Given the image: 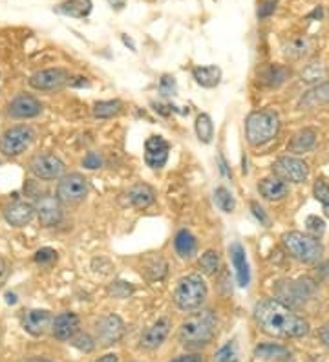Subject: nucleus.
I'll return each instance as SVG.
<instances>
[{
	"label": "nucleus",
	"instance_id": "32",
	"mask_svg": "<svg viewBox=\"0 0 329 362\" xmlns=\"http://www.w3.org/2000/svg\"><path fill=\"white\" fill-rule=\"evenodd\" d=\"M146 269L145 273H148L152 280H161L167 274V264H164L161 258H151L146 260Z\"/></svg>",
	"mask_w": 329,
	"mask_h": 362
},
{
	"label": "nucleus",
	"instance_id": "50",
	"mask_svg": "<svg viewBox=\"0 0 329 362\" xmlns=\"http://www.w3.org/2000/svg\"><path fill=\"white\" fill-rule=\"evenodd\" d=\"M112 6H116L117 10H121L123 6H125V0H108Z\"/></svg>",
	"mask_w": 329,
	"mask_h": 362
},
{
	"label": "nucleus",
	"instance_id": "45",
	"mask_svg": "<svg viewBox=\"0 0 329 362\" xmlns=\"http://www.w3.org/2000/svg\"><path fill=\"white\" fill-rule=\"evenodd\" d=\"M319 337H320V340H322V344L329 347V324H326L324 328L320 329Z\"/></svg>",
	"mask_w": 329,
	"mask_h": 362
},
{
	"label": "nucleus",
	"instance_id": "40",
	"mask_svg": "<svg viewBox=\"0 0 329 362\" xmlns=\"http://www.w3.org/2000/svg\"><path fill=\"white\" fill-rule=\"evenodd\" d=\"M305 226H307V229L311 230V233H315L316 236L322 235L326 229V223L324 220H320L319 216H309L307 220H305Z\"/></svg>",
	"mask_w": 329,
	"mask_h": 362
},
{
	"label": "nucleus",
	"instance_id": "8",
	"mask_svg": "<svg viewBox=\"0 0 329 362\" xmlns=\"http://www.w3.org/2000/svg\"><path fill=\"white\" fill-rule=\"evenodd\" d=\"M88 194V181L81 174H68L59 181L57 198L63 203H79L86 198Z\"/></svg>",
	"mask_w": 329,
	"mask_h": 362
},
{
	"label": "nucleus",
	"instance_id": "28",
	"mask_svg": "<svg viewBox=\"0 0 329 362\" xmlns=\"http://www.w3.org/2000/svg\"><path fill=\"white\" fill-rule=\"evenodd\" d=\"M121 110L123 103L117 101V99H114V101H99V103L93 104V116L97 119H110L117 116Z\"/></svg>",
	"mask_w": 329,
	"mask_h": 362
},
{
	"label": "nucleus",
	"instance_id": "31",
	"mask_svg": "<svg viewBox=\"0 0 329 362\" xmlns=\"http://www.w3.org/2000/svg\"><path fill=\"white\" fill-rule=\"evenodd\" d=\"M214 200H216V205H218L223 212H233L234 207H236L233 194H231L225 187L216 189V192H214Z\"/></svg>",
	"mask_w": 329,
	"mask_h": 362
},
{
	"label": "nucleus",
	"instance_id": "3",
	"mask_svg": "<svg viewBox=\"0 0 329 362\" xmlns=\"http://www.w3.org/2000/svg\"><path fill=\"white\" fill-rule=\"evenodd\" d=\"M278 128H280V119L275 112L271 110L252 112L245 123L247 141L251 143L252 147H261L275 139Z\"/></svg>",
	"mask_w": 329,
	"mask_h": 362
},
{
	"label": "nucleus",
	"instance_id": "14",
	"mask_svg": "<svg viewBox=\"0 0 329 362\" xmlns=\"http://www.w3.org/2000/svg\"><path fill=\"white\" fill-rule=\"evenodd\" d=\"M79 328H81V320L72 311H64V313L57 315L54 318V324H52V331H54V337L57 340H72L79 333Z\"/></svg>",
	"mask_w": 329,
	"mask_h": 362
},
{
	"label": "nucleus",
	"instance_id": "6",
	"mask_svg": "<svg viewBox=\"0 0 329 362\" xmlns=\"http://www.w3.org/2000/svg\"><path fill=\"white\" fill-rule=\"evenodd\" d=\"M35 132L26 125H19V127H11L10 130H6L2 139H0V152L8 157L20 156L26 148L33 141Z\"/></svg>",
	"mask_w": 329,
	"mask_h": 362
},
{
	"label": "nucleus",
	"instance_id": "4",
	"mask_svg": "<svg viewBox=\"0 0 329 362\" xmlns=\"http://www.w3.org/2000/svg\"><path fill=\"white\" fill-rule=\"evenodd\" d=\"M282 244L291 256L304 264H315L324 255V247L315 236L304 235L298 230H291L282 236Z\"/></svg>",
	"mask_w": 329,
	"mask_h": 362
},
{
	"label": "nucleus",
	"instance_id": "22",
	"mask_svg": "<svg viewBox=\"0 0 329 362\" xmlns=\"http://www.w3.org/2000/svg\"><path fill=\"white\" fill-rule=\"evenodd\" d=\"M258 191H260V194L266 200H271V201H278L282 200V198L287 196V183L286 181L278 180V178H267V180H263L258 185Z\"/></svg>",
	"mask_w": 329,
	"mask_h": 362
},
{
	"label": "nucleus",
	"instance_id": "12",
	"mask_svg": "<svg viewBox=\"0 0 329 362\" xmlns=\"http://www.w3.org/2000/svg\"><path fill=\"white\" fill-rule=\"evenodd\" d=\"M35 211L39 216L40 226L44 227H54L61 223L63 220V209H61V200L49 194H44L35 203Z\"/></svg>",
	"mask_w": 329,
	"mask_h": 362
},
{
	"label": "nucleus",
	"instance_id": "34",
	"mask_svg": "<svg viewBox=\"0 0 329 362\" xmlns=\"http://www.w3.org/2000/svg\"><path fill=\"white\" fill-rule=\"evenodd\" d=\"M72 346L77 347L79 352L90 353V352H93L95 343H93V338L90 337V335H86V333H77V335L72 338Z\"/></svg>",
	"mask_w": 329,
	"mask_h": 362
},
{
	"label": "nucleus",
	"instance_id": "24",
	"mask_svg": "<svg viewBox=\"0 0 329 362\" xmlns=\"http://www.w3.org/2000/svg\"><path fill=\"white\" fill-rule=\"evenodd\" d=\"M328 103H329V81L328 83L319 84V86H315V88H311L309 92L304 93V97L300 99L302 108H315Z\"/></svg>",
	"mask_w": 329,
	"mask_h": 362
},
{
	"label": "nucleus",
	"instance_id": "15",
	"mask_svg": "<svg viewBox=\"0 0 329 362\" xmlns=\"http://www.w3.org/2000/svg\"><path fill=\"white\" fill-rule=\"evenodd\" d=\"M43 110V104H40L39 99H35L33 95H17L10 103V116L15 119H29L37 118Z\"/></svg>",
	"mask_w": 329,
	"mask_h": 362
},
{
	"label": "nucleus",
	"instance_id": "43",
	"mask_svg": "<svg viewBox=\"0 0 329 362\" xmlns=\"http://www.w3.org/2000/svg\"><path fill=\"white\" fill-rule=\"evenodd\" d=\"M276 8V2H273V0H267V2H263V6H261L260 10H258V17L260 19H266V17H269L275 11Z\"/></svg>",
	"mask_w": 329,
	"mask_h": 362
},
{
	"label": "nucleus",
	"instance_id": "37",
	"mask_svg": "<svg viewBox=\"0 0 329 362\" xmlns=\"http://www.w3.org/2000/svg\"><path fill=\"white\" fill-rule=\"evenodd\" d=\"M35 262L39 265H52L54 262H57V253L54 249H49V247H43L35 253Z\"/></svg>",
	"mask_w": 329,
	"mask_h": 362
},
{
	"label": "nucleus",
	"instance_id": "36",
	"mask_svg": "<svg viewBox=\"0 0 329 362\" xmlns=\"http://www.w3.org/2000/svg\"><path fill=\"white\" fill-rule=\"evenodd\" d=\"M287 77V70L282 68V66H271V68L267 70L266 74V81L271 86H278V84H282L284 81H286Z\"/></svg>",
	"mask_w": 329,
	"mask_h": 362
},
{
	"label": "nucleus",
	"instance_id": "29",
	"mask_svg": "<svg viewBox=\"0 0 329 362\" xmlns=\"http://www.w3.org/2000/svg\"><path fill=\"white\" fill-rule=\"evenodd\" d=\"M196 134H198V139L205 145L213 141L214 137V125L213 119L208 118L207 113H199L198 119H196Z\"/></svg>",
	"mask_w": 329,
	"mask_h": 362
},
{
	"label": "nucleus",
	"instance_id": "47",
	"mask_svg": "<svg viewBox=\"0 0 329 362\" xmlns=\"http://www.w3.org/2000/svg\"><path fill=\"white\" fill-rule=\"evenodd\" d=\"M117 361H119V359H117L116 353H108V355H105V357L97 359L95 362H117Z\"/></svg>",
	"mask_w": 329,
	"mask_h": 362
},
{
	"label": "nucleus",
	"instance_id": "21",
	"mask_svg": "<svg viewBox=\"0 0 329 362\" xmlns=\"http://www.w3.org/2000/svg\"><path fill=\"white\" fill-rule=\"evenodd\" d=\"M316 143V132L313 128H304L300 132H296L291 139V143L287 145V150L293 152V154H305L309 152L311 148L315 147Z\"/></svg>",
	"mask_w": 329,
	"mask_h": 362
},
{
	"label": "nucleus",
	"instance_id": "9",
	"mask_svg": "<svg viewBox=\"0 0 329 362\" xmlns=\"http://www.w3.org/2000/svg\"><path fill=\"white\" fill-rule=\"evenodd\" d=\"M97 340L101 343V346L108 347L117 344L125 335V322L117 315H107L97 320L95 324Z\"/></svg>",
	"mask_w": 329,
	"mask_h": 362
},
{
	"label": "nucleus",
	"instance_id": "10",
	"mask_svg": "<svg viewBox=\"0 0 329 362\" xmlns=\"http://www.w3.org/2000/svg\"><path fill=\"white\" fill-rule=\"evenodd\" d=\"M29 171L39 180H55V178L63 176L64 163L54 154H40L31 159Z\"/></svg>",
	"mask_w": 329,
	"mask_h": 362
},
{
	"label": "nucleus",
	"instance_id": "49",
	"mask_svg": "<svg viewBox=\"0 0 329 362\" xmlns=\"http://www.w3.org/2000/svg\"><path fill=\"white\" fill-rule=\"evenodd\" d=\"M6 302H8V304H17V294H15V293L6 294Z\"/></svg>",
	"mask_w": 329,
	"mask_h": 362
},
{
	"label": "nucleus",
	"instance_id": "17",
	"mask_svg": "<svg viewBox=\"0 0 329 362\" xmlns=\"http://www.w3.org/2000/svg\"><path fill=\"white\" fill-rule=\"evenodd\" d=\"M35 212L37 211H35L33 205H29L26 201H17V203L6 207L4 218L11 227H24L33 220Z\"/></svg>",
	"mask_w": 329,
	"mask_h": 362
},
{
	"label": "nucleus",
	"instance_id": "27",
	"mask_svg": "<svg viewBox=\"0 0 329 362\" xmlns=\"http://www.w3.org/2000/svg\"><path fill=\"white\" fill-rule=\"evenodd\" d=\"M128 200L136 209H146L154 203V191L148 185H136L128 191Z\"/></svg>",
	"mask_w": 329,
	"mask_h": 362
},
{
	"label": "nucleus",
	"instance_id": "46",
	"mask_svg": "<svg viewBox=\"0 0 329 362\" xmlns=\"http://www.w3.org/2000/svg\"><path fill=\"white\" fill-rule=\"evenodd\" d=\"M8 271H10L8 269V264H6L4 260L0 258V285L4 284L6 278H8Z\"/></svg>",
	"mask_w": 329,
	"mask_h": 362
},
{
	"label": "nucleus",
	"instance_id": "11",
	"mask_svg": "<svg viewBox=\"0 0 329 362\" xmlns=\"http://www.w3.org/2000/svg\"><path fill=\"white\" fill-rule=\"evenodd\" d=\"M68 81H70V75L66 70L49 68L31 75V79H29V86L35 90H44V92H48V90L61 88V86H64Z\"/></svg>",
	"mask_w": 329,
	"mask_h": 362
},
{
	"label": "nucleus",
	"instance_id": "19",
	"mask_svg": "<svg viewBox=\"0 0 329 362\" xmlns=\"http://www.w3.org/2000/svg\"><path fill=\"white\" fill-rule=\"evenodd\" d=\"M169 331H170V322L169 318H161L154 326L146 329L143 338H141V344L148 349H155L158 346L164 343V338L169 337Z\"/></svg>",
	"mask_w": 329,
	"mask_h": 362
},
{
	"label": "nucleus",
	"instance_id": "35",
	"mask_svg": "<svg viewBox=\"0 0 329 362\" xmlns=\"http://www.w3.org/2000/svg\"><path fill=\"white\" fill-rule=\"evenodd\" d=\"M216 362H238V349L234 346V343L225 344L223 347H220L216 357H214Z\"/></svg>",
	"mask_w": 329,
	"mask_h": 362
},
{
	"label": "nucleus",
	"instance_id": "18",
	"mask_svg": "<svg viewBox=\"0 0 329 362\" xmlns=\"http://www.w3.org/2000/svg\"><path fill=\"white\" fill-rule=\"evenodd\" d=\"M229 253H231V260H233L234 269H236L238 285H240V288H247V285H249V280H251V273H249L245 251H243V247L238 244V242H234V244L231 245Z\"/></svg>",
	"mask_w": 329,
	"mask_h": 362
},
{
	"label": "nucleus",
	"instance_id": "38",
	"mask_svg": "<svg viewBox=\"0 0 329 362\" xmlns=\"http://www.w3.org/2000/svg\"><path fill=\"white\" fill-rule=\"evenodd\" d=\"M132 291H134L132 285H128L126 282H114V285H110V293L117 297V299H125Z\"/></svg>",
	"mask_w": 329,
	"mask_h": 362
},
{
	"label": "nucleus",
	"instance_id": "30",
	"mask_svg": "<svg viewBox=\"0 0 329 362\" xmlns=\"http://www.w3.org/2000/svg\"><path fill=\"white\" fill-rule=\"evenodd\" d=\"M198 265H199V271H201L204 274H207V276L214 274L220 269L218 253H216V251H207V253H204L201 258H199Z\"/></svg>",
	"mask_w": 329,
	"mask_h": 362
},
{
	"label": "nucleus",
	"instance_id": "2",
	"mask_svg": "<svg viewBox=\"0 0 329 362\" xmlns=\"http://www.w3.org/2000/svg\"><path fill=\"white\" fill-rule=\"evenodd\" d=\"M218 331V318L213 311H199L187 318L179 328V340L185 347H201L211 344Z\"/></svg>",
	"mask_w": 329,
	"mask_h": 362
},
{
	"label": "nucleus",
	"instance_id": "44",
	"mask_svg": "<svg viewBox=\"0 0 329 362\" xmlns=\"http://www.w3.org/2000/svg\"><path fill=\"white\" fill-rule=\"evenodd\" d=\"M170 362H204V359L198 353H190V355H179V357H176L174 361Z\"/></svg>",
	"mask_w": 329,
	"mask_h": 362
},
{
	"label": "nucleus",
	"instance_id": "33",
	"mask_svg": "<svg viewBox=\"0 0 329 362\" xmlns=\"http://www.w3.org/2000/svg\"><path fill=\"white\" fill-rule=\"evenodd\" d=\"M313 192H315L316 201L322 203V209H324L326 216L329 218V185H326L324 181H316L315 187H313Z\"/></svg>",
	"mask_w": 329,
	"mask_h": 362
},
{
	"label": "nucleus",
	"instance_id": "39",
	"mask_svg": "<svg viewBox=\"0 0 329 362\" xmlns=\"http://www.w3.org/2000/svg\"><path fill=\"white\" fill-rule=\"evenodd\" d=\"M82 165H84V168H88V171H95V168H101L102 159L95 152H88L86 156H84V159H82Z\"/></svg>",
	"mask_w": 329,
	"mask_h": 362
},
{
	"label": "nucleus",
	"instance_id": "42",
	"mask_svg": "<svg viewBox=\"0 0 329 362\" xmlns=\"http://www.w3.org/2000/svg\"><path fill=\"white\" fill-rule=\"evenodd\" d=\"M251 209H252V214L257 216V220H260L261 226H269V218H267V214L263 212V209H261L260 205H258L257 201H252L251 203Z\"/></svg>",
	"mask_w": 329,
	"mask_h": 362
},
{
	"label": "nucleus",
	"instance_id": "7",
	"mask_svg": "<svg viewBox=\"0 0 329 362\" xmlns=\"http://www.w3.org/2000/svg\"><path fill=\"white\" fill-rule=\"evenodd\" d=\"M273 172L278 180L286 181V183H302L309 176L307 165L298 157L291 156L278 157L273 165Z\"/></svg>",
	"mask_w": 329,
	"mask_h": 362
},
{
	"label": "nucleus",
	"instance_id": "1",
	"mask_svg": "<svg viewBox=\"0 0 329 362\" xmlns=\"http://www.w3.org/2000/svg\"><path fill=\"white\" fill-rule=\"evenodd\" d=\"M258 328L269 337L300 338L309 333V322L280 300H261L254 308Z\"/></svg>",
	"mask_w": 329,
	"mask_h": 362
},
{
	"label": "nucleus",
	"instance_id": "5",
	"mask_svg": "<svg viewBox=\"0 0 329 362\" xmlns=\"http://www.w3.org/2000/svg\"><path fill=\"white\" fill-rule=\"evenodd\" d=\"M207 299V285L204 278L198 274H189L179 280L174 291V302L183 311L201 308V304Z\"/></svg>",
	"mask_w": 329,
	"mask_h": 362
},
{
	"label": "nucleus",
	"instance_id": "23",
	"mask_svg": "<svg viewBox=\"0 0 329 362\" xmlns=\"http://www.w3.org/2000/svg\"><path fill=\"white\" fill-rule=\"evenodd\" d=\"M192 77L196 79V83L204 88H214L218 86L220 81H222V70L218 66H199V68H194Z\"/></svg>",
	"mask_w": 329,
	"mask_h": 362
},
{
	"label": "nucleus",
	"instance_id": "25",
	"mask_svg": "<svg viewBox=\"0 0 329 362\" xmlns=\"http://www.w3.org/2000/svg\"><path fill=\"white\" fill-rule=\"evenodd\" d=\"M174 247L176 253H178L181 258H192V256L196 255V249H198V242H196V238L192 236V233L183 229L176 235Z\"/></svg>",
	"mask_w": 329,
	"mask_h": 362
},
{
	"label": "nucleus",
	"instance_id": "51",
	"mask_svg": "<svg viewBox=\"0 0 329 362\" xmlns=\"http://www.w3.org/2000/svg\"><path fill=\"white\" fill-rule=\"evenodd\" d=\"M22 362H54V361H48V359H26Z\"/></svg>",
	"mask_w": 329,
	"mask_h": 362
},
{
	"label": "nucleus",
	"instance_id": "41",
	"mask_svg": "<svg viewBox=\"0 0 329 362\" xmlns=\"http://www.w3.org/2000/svg\"><path fill=\"white\" fill-rule=\"evenodd\" d=\"M160 90H161V93H163V95H170V93H174L176 92L174 77H170V75H164V77L161 79Z\"/></svg>",
	"mask_w": 329,
	"mask_h": 362
},
{
	"label": "nucleus",
	"instance_id": "13",
	"mask_svg": "<svg viewBox=\"0 0 329 362\" xmlns=\"http://www.w3.org/2000/svg\"><path fill=\"white\" fill-rule=\"evenodd\" d=\"M170 145L161 136H151L145 141V162L151 168H161L169 159Z\"/></svg>",
	"mask_w": 329,
	"mask_h": 362
},
{
	"label": "nucleus",
	"instance_id": "48",
	"mask_svg": "<svg viewBox=\"0 0 329 362\" xmlns=\"http://www.w3.org/2000/svg\"><path fill=\"white\" fill-rule=\"evenodd\" d=\"M121 40L125 42V46H128V48L132 49V52H136V45H134V40L130 39V37H126V35H121Z\"/></svg>",
	"mask_w": 329,
	"mask_h": 362
},
{
	"label": "nucleus",
	"instance_id": "20",
	"mask_svg": "<svg viewBox=\"0 0 329 362\" xmlns=\"http://www.w3.org/2000/svg\"><path fill=\"white\" fill-rule=\"evenodd\" d=\"M254 355H257L260 361L266 362H289L291 361V352L287 347L278 346V344H261L254 349Z\"/></svg>",
	"mask_w": 329,
	"mask_h": 362
},
{
	"label": "nucleus",
	"instance_id": "16",
	"mask_svg": "<svg viewBox=\"0 0 329 362\" xmlns=\"http://www.w3.org/2000/svg\"><path fill=\"white\" fill-rule=\"evenodd\" d=\"M49 324H54V318L46 309H29L22 315V328L33 337L44 335L49 328Z\"/></svg>",
	"mask_w": 329,
	"mask_h": 362
},
{
	"label": "nucleus",
	"instance_id": "26",
	"mask_svg": "<svg viewBox=\"0 0 329 362\" xmlns=\"http://www.w3.org/2000/svg\"><path fill=\"white\" fill-rule=\"evenodd\" d=\"M59 11L75 19H84L92 11V0H66L59 6Z\"/></svg>",
	"mask_w": 329,
	"mask_h": 362
}]
</instances>
